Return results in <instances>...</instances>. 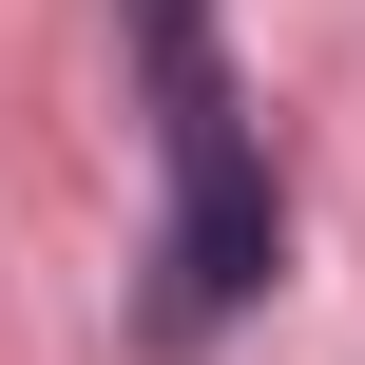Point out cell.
I'll return each instance as SVG.
<instances>
[{"label": "cell", "instance_id": "obj_1", "mask_svg": "<svg viewBox=\"0 0 365 365\" xmlns=\"http://www.w3.org/2000/svg\"><path fill=\"white\" fill-rule=\"evenodd\" d=\"M154 135H173V212H154V346H212L269 269H289V192H269V135L212 58L154 77Z\"/></svg>", "mask_w": 365, "mask_h": 365}, {"label": "cell", "instance_id": "obj_2", "mask_svg": "<svg viewBox=\"0 0 365 365\" xmlns=\"http://www.w3.org/2000/svg\"><path fill=\"white\" fill-rule=\"evenodd\" d=\"M135 58L173 77V58H212V0H135Z\"/></svg>", "mask_w": 365, "mask_h": 365}]
</instances>
